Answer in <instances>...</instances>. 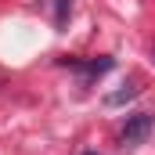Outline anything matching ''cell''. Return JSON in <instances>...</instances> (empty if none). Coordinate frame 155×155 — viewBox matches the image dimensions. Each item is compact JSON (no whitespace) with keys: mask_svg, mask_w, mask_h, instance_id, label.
I'll use <instances>...</instances> for the list:
<instances>
[{"mask_svg":"<svg viewBox=\"0 0 155 155\" xmlns=\"http://www.w3.org/2000/svg\"><path fill=\"white\" fill-rule=\"evenodd\" d=\"M152 130H155V116H152V112H137V116L126 119V126H123V141H126V144H141Z\"/></svg>","mask_w":155,"mask_h":155,"instance_id":"1","label":"cell"},{"mask_svg":"<svg viewBox=\"0 0 155 155\" xmlns=\"http://www.w3.org/2000/svg\"><path fill=\"white\" fill-rule=\"evenodd\" d=\"M61 65H65V69H72V72H83L87 79H97V76H105L116 61H112L108 54H101V58H90V61H79V58H61Z\"/></svg>","mask_w":155,"mask_h":155,"instance_id":"2","label":"cell"},{"mask_svg":"<svg viewBox=\"0 0 155 155\" xmlns=\"http://www.w3.org/2000/svg\"><path fill=\"white\" fill-rule=\"evenodd\" d=\"M134 97H137V87H134V83H123L119 90L105 94V105H108V108H119V105H126V101H134Z\"/></svg>","mask_w":155,"mask_h":155,"instance_id":"3","label":"cell"},{"mask_svg":"<svg viewBox=\"0 0 155 155\" xmlns=\"http://www.w3.org/2000/svg\"><path fill=\"white\" fill-rule=\"evenodd\" d=\"M69 11H72V0H58V11H54V25H65Z\"/></svg>","mask_w":155,"mask_h":155,"instance_id":"4","label":"cell"},{"mask_svg":"<svg viewBox=\"0 0 155 155\" xmlns=\"http://www.w3.org/2000/svg\"><path fill=\"white\" fill-rule=\"evenodd\" d=\"M83 155H97V152H83Z\"/></svg>","mask_w":155,"mask_h":155,"instance_id":"5","label":"cell"}]
</instances>
